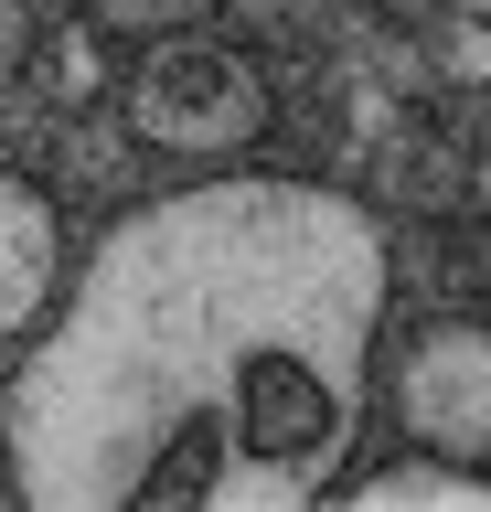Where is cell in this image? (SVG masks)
Masks as SVG:
<instances>
[{"instance_id": "cell-1", "label": "cell", "mask_w": 491, "mask_h": 512, "mask_svg": "<svg viewBox=\"0 0 491 512\" xmlns=\"http://www.w3.org/2000/svg\"><path fill=\"white\" fill-rule=\"evenodd\" d=\"M385 235L321 182H193L97 235L22 331L0 470L43 512H299L374 406Z\"/></svg>"}, {"instance_id": "cell-2", "label": "cell", "mask_w": 491, "mask_h": 512, "mask_svg": "<svg viewBox=\"0 0 491 512\" xmlns=\"http://www.w3.org/2000/svg\"><path fill=\"white\" fill-rule=\"evenodd\" d=\"M118 107H129V128L150 139V150L171 160H235L267 139V75L257 54H235L225 32H150L129 64V86H118Z\"/></svg>"}, {"instance_id": "cell-3", "label": "cell", "mask_w": 491, "mask_h": 512, "mask_svg": "<svg viewBox=\"0 0 491 512\" xmlns=\"http://www.w3.org/2000/svg\"><path fill=\"white\" fill-rule=\"evenodd\" d=\"M385 406L406 427V448H438V459H491V331L470 310L406 331V352L385 363Z\"/></svg>"}, {"instance_id": "cell-4", "label": "cell", "mask_w": 491, "mask_h": 512, "mask_svg": "<svg viewBox=\"0 0 491 512\" xmlns=\"http://www.w3.org/2000/svg\"><path fill=\"white\" fill-rule=\"evenodd\" d=\"M54 288H65V214L43 182L0 171V352L54 310Z\"/></svg>"}, {"instance_id": "cell-5", "label": "cell", "mask_w": 491, "mask_h": 512, "mask_svg": "<svg viewBox=\"0 0 491 512\" xmlns=\"http://www.w3.org/2000/svg\"><path fill=\"white\" fill-rule=\"evenodd\" d=\"M331 502L353 512H491V480L470 459H395V470H363V480H331Z\"/></svg>"}, {"instance_id": "cell-6", "label": "cell", "mask_w": 491, "mask_h": 512, "mask_svg": "<svg viewBox=\"0 0 491 512\" xmlns=\"http://www.w3.org/2000/svg\"><path fill=\"white\" fill-rule=\"evenodd\" d=\"M97 32H118V43H150V32H193V22H214L225 0H75Z\"/></svg>"}, {"instance_id": "cell-7", "label": "cell", "mask_w": 491, "mask_h": 512, "mask_svg": "<svg viewBox=\"0 0 491 512\" xmlns=\"http://www.w3.org/2000/svg\"><path fill=\"white\" fill-rule=\"evenodd\" d=\"M33 64V22H22V0H0V86Z\"/></svg>"}]
</instances>
